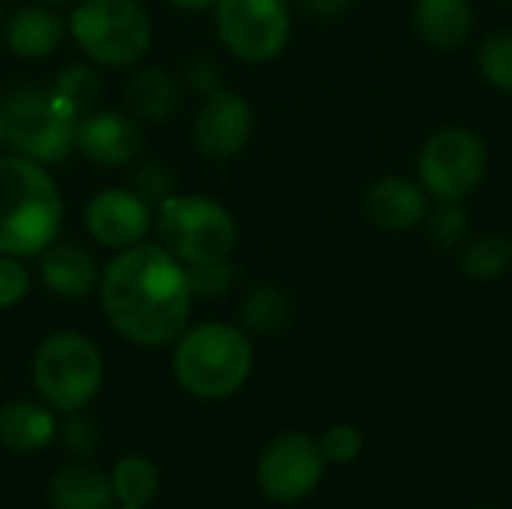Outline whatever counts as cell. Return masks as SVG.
<instances>
[{
  "mask_svg": "<svg viewBox=\"0 0 512 509\" xmlns=\"http://www.w3.org/2000/svg\"><path fill=\"white\" fill-rule=\"evenodd\" d=\"M186 267L159 243H138L117 252L99 276V303L108 324L132 345H174L192 315Z\"/></svg>",
  "mask_w": 512,
  "mask_h": 509,
  "instance_id": "cell-1",
  "label": "cell"
},
{
  "mask_svg": "<svg viewBox=\"0 0 512 509\" xmlns=\"http://www.w3.org/2000/svg\"><path fill=\"white\" fill-rule=\"evenodd\" d=\"M63 228V195L45 165L0 153V255L39 258Z\"/></svg>",
  "mask_w": 512,
  "mask_h": 509,
  "instance_id": "cell-2",
  "label": "cell"
},
{
  "mask_svg": "<svg viewBox=\"0 0 512 509\" xmlns=\"http://www.w3.org/2000/svg\"><path fill=\"white\" fill-rule=\"evenodd\" d=\"M255 366V348L243 327L210 321L186 327L174 348L177 384L204 402H222L243 390Z\"/></svg>",
  "mask_w": 512,
  "mask_h": 509,
  "instance_id": "cell-3",
  "label": "cell"
},
{
  "mask_svg": "<svg viewBox=\"0 0 512 509\" xmlns=\"http://www.w3.org/2000/svg\"><path fill=\"white\" fill-rule=\"evenodd\" d=\"M3 144L39 165H60L75 150L78 111L51 87L21 84L0 99Z\"/></svg>",
  "mask_w": 512,
  "mask_h": 509,
  "instance_id": "cell-4",
  "label": "cell"
},
{
  "mask_svg": "<svg viewBox=\"0 0 512 509\" xmlns=\"http://www.w3.org/2000/svg\"><path fill=\"white\" fill-rule=\"evenodd\" d=\"M66 27L87 60L126 69L153 45V21L138 0H78Z\"/></svg>",
  "mask_w": 512,
  "mask_h": 509,
  "instance_id": "cell-5",
  "label": "cell"
},
{
  "mask_svg": "<svg viewBox=\"0 0 512 509\" xmlns=\"http://www.w3.org/2000/svg\"><path fill=\"white\" fill-rule=\"evenodd\" d=\"M102 378V354L84 333H51L39 342L33 354V387L51 411H84L99 396Z\"/></svg>",
  "mask_w": 512,
  "mask_h": 509,
  "instance_id": "cell-6",
  "label": "cell"
},
{
  "mask_svg": "<svg viewBox=\"0 0 512 509\" xmlns=\"http://www.w3.org/2000/svg\"><path fill=\"white\" fill-rule=\"evenodd\" d=\"M159 246L183 267L231 258L237 246V222L228 207L207 195H168L153 216Z\"/></svg>",
  "mask_w": 512,
  "mask_h": 509,
  "instance_id": "cell-7",
  "label": "cell"
},
{
  "mask_svg": "<svg viewBox=\"0 0 512 509\" xmlns=\"http://www.w3.org/2000/svg\"><path fill=\"white\" fill-rule=\"evenodd\" d=\"M489 147L465 126H447L429 135L417 156V180L435 201H462L486 177Z\"/></svg>",
  "mask_w": 512,
  "mask_h": 509,
  "instance_id": "cell-8",
  "label": "cell"
},
{
  "mask_svg": "<svg viewBox=\"0 0 512 509\" xmlns=\"http://www.w3.org/2000/svg\"><path fill=\"white\" fill-rule=\"evenodd\" d=\"M213 21L219 42L252 66L276 60L285 51L294 24L288 0H216Z\"/></svg>",
  "mask_w": 512,
  "mask_h": 509,
  "instance_id": "cell-9",
  "label": "cell"
},
{
  "mask_svg": "<svg viewBox=\"0 0 512 509\" xmlns=\"http://www.w3.org/2000/svg\"><path fill=\"white\" fill-rule=\"evenodd\" d=\"M327 459L321 444L306 432H285L273 438L258 459V489L273 504H297L309 498L324 480Z\"/></svg>",
  "mask_w": 512,
  "mask_h": 509,
  "instance_id": "cell-10",
  "label": "cell"
},
{
  "mask_svg": "<svg viewBox=\"0 0 512 509\" xmlns=\"http://www.w3.org/2000/svg\"><path fill=\"white\" fill-rule=\"evenodd\" d=\"M255 126V111L249 99L237 90L216 87L204 96L195 123H192V141L201 156L225 162L246 150Z\"/></svg>",
  "mask_w": 512,
  "mask_h": 509,
  "instance_id": "cell-11",
  "label": "cell"
},
{
  "mask_svg": "<svg viewBox=\"0 0 512 509\" xmlns=\"http://www.w3.org/2000/svg\"><path fill=\"white\" fill-rule=\"evenodd\" d=\"M153 207L135 189H102L84 207L87 234L111 252H123L147 240L153 228Z\"/></svg>",
  "mask_w": 512,
  "mask_h": 509,
  "instance_id": "cell-12",
  "label": "cell"
},
{
  "mask_svg": "<svg viewBox=\"0 0 512 509\" xmlns=\"http://www.w3.org/2000/svg\"><path fill=\"white\" fill-rule=\"evenodd\" d=\"M75 150L102 168H126L144 153L141 120L117 108H90L78 117Z\"/></svg>",
  "mask_w": 512,
  "mask_h": 509,
  "instance_id": "cell-13",
  "label": "cell"
},
{
  "mask_svg": "<svg viewBox=\"0 0 512 509\" xmlns=\"http://www.w3.org/2000/svg\"><path fill=\"white\" fill-rule=\"evenodd\" d=\"M429 213V192L420 186V180L411 177H381L369 186L366 192V216L372 219V225L393 231V234H405L423 225Z\"/></svg>",
  "mask_w": 512,
  "mask_h": 509,
  "instance_id": "cell-14",
  "label": "cell"
},
{
  "mask_svg": "<svg viewBox=\"0 0 512 509\" xmlns=\"http://www.w3.org/2000/svg\"><path fill=\"white\" fill-rule=\"evenodd\" d=\"M39 282L63 297V300H84L87 294H93L99 288V276L102 267L96 261V255L90 249H84L81 243H51L42 255H39Z\"/></svg>",
  "mask_w": 512,
  "mask_h": 509,
  "instance_id": "cell-15",
  "label": "cell"
},
{
  "mask_svg": "<svg viewBox=\"0 0 512 509\" xmlns=\"http://www.w3.org/2000/svg\"><path fill=\"white\" fill-rule=\"evenodd\" d=\"M66 33V21L54 12V6L45 3L21 6L9 15V21H3V42L21 60L51 57L63 45Z\"/></svg>",
  "mask_w": 512,
  "mask_h": 509,
  "instance_id": "cell-16",
  "label": "cell"
},
{
  "mask_svg": "<svg viewBox=\"0 0 512 509\" xmlns=\"http://www.w3.org/2000/svg\"><path fill=\"white\" fill-rule=\"evenodd\" d=\"M414 27L426 45L453 51L465 45L474 30V6L471 0H417Z\"/></svg>",
  "mask_w": 512,
  "mask_h": 509,
  "instance_id": "cell-17",
  "label": "cell"
},
{
  "mask_svg": "<svg viewBox=\"0 0 512 509\" xmlns=\"http://www.w3.org/2000/svg\"><path fill=\"white\" fill-rule=\"evenodd\" d=\"M57 435V420L48 405L9 402L0 408V444L12 453H39Z\"/></svg>",
  "mask_w": 512,
  "mask_h": 509,
  "instance_id": "cell-18",
  "label": "cell"
},
{
  "mask_svg": "<svg viewBox=\"0 0 512 509\" xmlns=\"http://www.w3.org/2000/svg\"><path fill=\"white\" fill-rule=\"evenodd\" d=\"M48 501L54 509H111V477L90 465H66L51 477Z\"/></svg>",
  "mask_w": 512,
  "mask_h": 509,
  "instance_id": "cell-19",
  "label": "cell"
},
{
  "mask_svg": "<svg viewBox=\"0 0 512 509\" xmlns=\"http://www.w3.org/2000/svg\"><path fill=\"white\" fill-rule=\"evenodd\" d=\"M126 102L138 120L162 123L180 108V84L162 66H141L126 81Z\"/></svg>",
  "mask_w": 512,
  "mask_h": 509,
  "instance_id": "cell-20",
  "label": "cell"
},
{
  "mask_svg": "<svg viewBox=\"0 0 512 509\" xmlns=\"http://www.w3.org/2000/svg\"><path fill=\"white\" fill-rule=\"evenodd\" d=\"M291 321V297L273 285V282H258L246 291L240 303V324L246 333L258 336H273Z\"/></svg>",
  "mask_w": 512,
  "mask_h": 509,
  "instance_id": "cell-21",
  "label": "cell"
},
{
  "mask_svg": "<svg viewBox=\"0 0 512 509\" xmlns=\"http://www.w3.org/2000/svg\"><path fill=\"white\" fill-rule=\"evenodd\" d=\"M111 489L123 507H147L159 495V471L144 456H126L111 471Z\"/></svg>",
  "mask_w": 512,
  "mask_h": 509,
  "instance_id": "cell-22",
  "label": "cell"
},
{
  "mask_svg": "<svg viewBox=\"0 0 512 509\" xmlns=\"http://www.w3.org/2000/svg\"><path fill=\"white\" fill-rule=\"evenodd\" d=\"M512 267V240L504 234H486L462 249V273L477 282H495Z\"/></svg>",
  "mask_w": 512,
  "mask_h": 509,
  "instance_id": "cell-23",
  "label": "cell"
},
{
  "mask_svg": "<svg viewBox=\"0 0 512 509\" xmlns=\"http://www.w3.org/2000/svg\"><path fill=\"white\" fill-rule=\"evenodd\" d=\"M51 90L63 102H69L78 114H87L90 108H96V102L102 96V78L93 66L69 63L57 72V78L51 81Z\"/></svg>",
  "mask_w": 512,
  "mask_h": 509,
  "instance_id": "cell-24",
  "label": "cell"
},
{
  "mask_svg": "<svg viewBox=\"0 0 512 509\" xmlns=\"http://www.w3.org/2000/svg\"><path fill=\"white\" fill-rule=\"evenodd\" d=\"M423 225H426L429 240L438 249H456V246H462L465 237H468V228H471L468 210L462 207V201H438L426 213Z\"/></svg>",
  "mask_w": 512,
  "mask_h": 509,
  "instance_id": "cell-25",
  "label": "cell"
},
{
  "mask_svg": "<svg viewBox=\"0 0 512 509\" xmlns=\"http://www.w3.org/2000/svg\"><path fill=\"white\" fill-rule=\"evenodd\" d=\"M477 63H480V75L486 78V84L512 93V33L501 30V33L486 36V42L480 45Z\"/></svg>",
  "mask_w": 512,
  "mask_h": 509,
  "instance_id": "cell-26",
  "label": "cell"
},
{
  "mask_svg": "<svg viewBox=\"0 0 512 509\" xmlns=\"http://www.w3.org/2000/svg\"><path fill=\"white\" fill-rule=\"evenodd\" d=\"M186 273H189L192 294H195V297H201V300L225 297V294L234 288V279H237L231 258H219V261L195 264V267H186Z\"/></svg>",
  "mask_w": 512,
  "mask_h": 509,
  "instance_id": "cell-27",
  "label": "cell"
},
{
  "mask_svg": "<svg viewBox=\"0 0 512 509\" xmlns=\"http://www.w3.org/2000/svg\"><path fill=\"white\" fill-rule=\"evenodd\" d=\"M318 444H321L324 459L333 462V465H351V462H357L360 453H363V447H366L363 432H360L357 426H351V423H336V426H330V429L321 435Z\"/></svg>",
  "mask_w": 512,
  "mask_h": 509,
  "instance_id": "cell-28",
  "label": "cell"
},
{
  "mask_svg": "<svg viewBox=\"0 0 512 509\" xmlns=\"http://www.w3.org/2000/svg\"><path fill=\"white\" fill-rule=\"evenodd\" d=\"M132 189H135L150 207H159L168 195H174L177 180H174V174H171L168 165H162V162H144V165H138L135 174H132Z\"/></svg>",
  "mask_w": 512,
  "mask_h": 509,
  "instance_id": "cell-29",
  "label": "cell"
},
{
  "mask_svg": "<svg viewBox=\"0 0 512 509\" xmlns=\"http://www.w3.org/2000/svg\"><path fill=\"white\" fill-rule=\"evenodd\" d=\"M30 294V270L21 258L0 255V309L18 306Z\"/></svg>",
  "mask_w": 512,
  "mask_h": 509,
  "instance_id": "cell-30",
  "label": "cell"
},
{
  "mask_svg": "<svg viewBox=\"0 0 512 509\" xmlns=\"http://www.w3.org/2000/svg\"><path fill=\"white\" fill-rule=\"evenodd\" d=\"M60 441H63V447H66L72 456L87 459V456H93L96 447H99V432H96V426H93L90 417H84L81 411H75V414H69V420L63 423Z\"/></svg>",
  "mask_w": 512,
  "mask_h": 509,
  "instance_id": "cell-31",
  "label": "cell"
},
{
  "mask_svg": "<svg viewBox=\"0 0 512 509\" xmlns=\"http://www.w3.org/2000/svg\"><path fill=\"white\" fill-rule=\"evenodd\" d=\"M183 75H186V84H189L192 90H198V93L207 96V93H213V90L219 87L222 69H219V63L210 60V57H195V60L186 63Z\"/></svg>",
  "mask_w": 512,
  "mask_h": 509,
  "instance_id": "cell-32",
  "label": "cell"
},
{
  "mask_svg": "<svg viewBox=\"0 0 512 509\" xmlns=\"http://www.w3.org/2000/svg\"><path fill=\"white\" fill-rule=\"evenodd\" d=\"M300 6L315 18H339L354 6V0H300Z\"/></svg>",
  "mask_w": 512,
  "mask_h": 509,
  "instance_id": "cell-33",
  "label": "cell"
},
{
  "mask_svg": "<svg viewBox=\"0 0 512 509\" xmlns=\"http://www.w3.org/2000/svg\"><path fill=\"white\" fill-rule=\"evenodd\" d=\"M165 3L180 9V12H204V9L216 6V0H165Z\"/></svg>",
  "mask_w": 512,
  "mask_h": 509,
  "instance_id": "cell-34",
  "label": "cell"
},
{
  "mask_svg": "<svg viewBox=\"0 0 512 509\" xmlns=\"http://www.w3.org/2000/svg\"><path fill=\"white\" fill-rule=\"evenodd\" d=\"M39 3H45V6H63V3H72V0H39Z\"/></svg>",
  "mask_w": 512,
  "mask_h": 509,
  "instance_id": "cell-35",
  "label": "cell"
},
{
  "mask_svg": "<svg viewBox=\"0 0 512 509\" xmlns=\"http://www.w3.org/2000/svg\"><path fill=\"white\" fill-rule=\"evenodd\" d=\"M0 144H3V114H0Z\"/></svg>",
  "mask_w": 512,
  "mask_h": 509,
  "instance_id": "cell-36",
  "label": "cell"
},
{
  "mask_svg": "<svg viewBox=\"0 0 512 509\" xmlns=\"http://www.w3.org/2000/svg\"><path fill=\"white\" fill-rule=\"evenodd\" d=\"M0 30H3V6H0Z\"/></svg>",
  "mask_w": 512,
  "mask_h": 509,
  "instance_id": "cell-37",
  "label": "cell"
},
{
  "mask_svg": "<svg viewBox=\"0 0 512 509\" xmlns=\"http://www.w3.org/2000/svg\"><path fill=\"white\" fill-rule=\"evenodd\" d=\"M120 509H147V507H120Z\"/></svg>",
  "mask_w": 512,
  "mask_h": 509,
  "instance_id": "cell-38",
  "label": "cell"
},
{
  "mask_svg": "<svg viewBox=\"0 0 512 509\" xmlns=\"http://www.w3.org/2000/svg\"><path fill=\"white\" fill-rule=\"evenodd\" d=\"M477 509H501V507H477Z\"/></svg>",
  "mask_w": 512,
  "mask_h": 509,
  "instance_id": "cell-39",
  "label": "cell"
}]
</instances>
